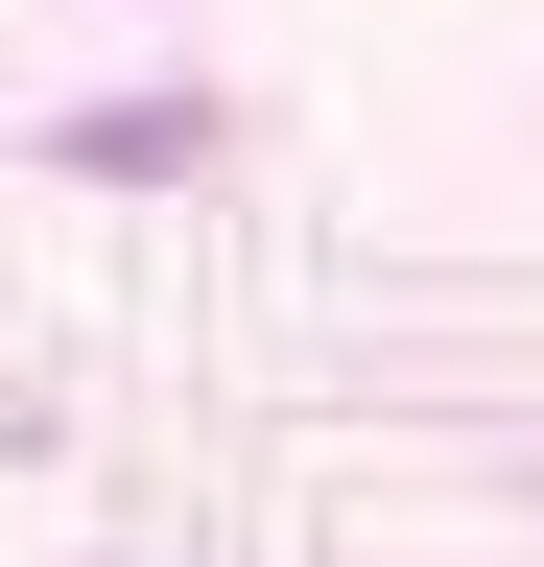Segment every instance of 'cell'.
Returning <instances> with one entry per match:
<instances>
[{"label":"cell","instance_id":"cell-1","mask_svg":"<svg viewBox=\"0 0 544 567\" xmlns=\"http://www.w3.org/2000/svg\"><path fill=\"white\" fill-rule=\"evenodd\" d=\"M189 142H214L189 95H119V118H48V166H95V189H143V166H189Z\"/></svg>","mask_w":544,"mask_h":567}]
</instances>
